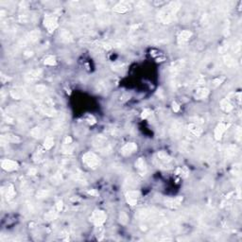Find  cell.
Wrapping results in <instances>:
<instances>
[{
  "instance_id": "cell-10",
  "label": "cell",
  "mask_w": 242,
  "mask_h": 242,
  "mask_svg": "<svg viewBox=\"0 0 242 242\" xmlns=\"http://www.w3.org/2000/svg\"><path fill=\"white\" fill-rule=\"evenodd\" d=\"M1 166L5 170L12 171V170H15L17 168H18V164H17L15 161H12V160H3L1 163Z\"/></svg>"
},
{
  "instance_id": "cell-2",
  "label": "cell",
  "mask_w": 242,
  "mask_h": 242,
  "mask_svg": "<svg viewBox=\"0 0 242 242\" xmlns=\"http://www.w3.org/2000/svg\"><path fill=\"white\" fill-rule=\"evenodd\" d=\"M82 162L85 164L86 166L92 168H96L99 165V159L96 154H94L92 152H87L85 153L82 156Z\"/></svg>"
},
{
  "instance_id": "cell-12",
  "label": "cell",
  "mask_w": 242,
  "mask_h": 242,
  "mask_svg": "<svg viewBox=\"0 0 242 242\" xmlns=\"http://www.w3.org/2000/svg\"><path fill=\"white\" fill-rule=\"evenodd\" d=\"M73 149H74V147L72 145V139L70 137H66L64 144H63L62 151L64 153H71Z\"/></svg>"
},
{
  "instance_id": "cell-9",
  "label": "cell",
  "mask_w": 242,
  "mask_h": 242,
  "mask_svg": "<svg viewBox=\"0 0 242 242\" xmlns=\"http://www.w3.org/2000/svg\"><path fill=\"white\" fill-rule=\"evenodd\" d=\"M130 8H131V4H130L129 2H126V1H122V2H119L118 4H116L115 6L114 11L118 12V13H124L130 10Z\"/></svg>"
},
{
  "instance_id": "cell-23",
  "label": "cell",
  "mask_w": 242,
  "mask_h": 242,
  "mask_svg": "<svg viewBox=\"0 0 242 242\" xmlns=\"http://www.w3.org/2000/svg\"><path fill=\"white\" fill-rule=\"evenodd\" d=\"M15 192H14V189H13V186L12 185H10L7 189V199L8 200H11V199L13 198Z\"/></svg>"
},
{
  "instance_id": "cell-19",
  "label": "cell",
  "mask_w": 242,
  "mask_h": 242,
  "mask_svg": "<svg viewBox=\"0 0 242 242\" xmlns=\"http://www.w3.org/2000/svg\"><path fill=\"white\" fill-rule=\"evenodd\" d=\"M53 145H54V139H53V137H47V138H46V140H45V145H44V147H45V149L46 150H49V149H51L53 147Z\"/></svg>"
},
{
  "instance_id": "cell-7",
  "label": "cell",
  "mask_w": 242,
  "mask_h": 242,
  "mask_svg": "<svg viewBox=\"0 0 242 242\" xmlns=\"http://www.w3.org/2000/svg\"><path fill=\"white\" fill-rule=\"evenodd\" d=\"M137 150V146L134 143H130L125 145L120 150V153L124 155V156H128V155H131Z\"/></svg>"
},
{
  "instance_id": "cell-17",
  "label": "cell",
  "mask_w": 242,
  "mask_h": 242,
  "mask_svg": "<svg viewBox=\"0 0 242 242\" xmlns=\"http://www.w3.org/2000/svg\"><path fill=\"white\" fill-rule=\"evenodd\" d=\"M136 8H137V11H138V12H140L141 13H145L146 12H148V11H149V8H150V7H149L148 3L141 1V2H139V3L137 4Z\"/></svg>"
},
{
  "instance_id": "cell-3",
  "label": "cell",
  "mask_w": 242,
  "mask_h": 242,
  "mask_svg": "<svg viewBox=\"0 0 242 242\" xmlns=\"http://www.w3.org/2000/svg\"><path fill=\"white\" fill-rule=\"evenodd\" d=\"M91 220H92V222L95 224V225L99 227L105 222V220H106V214L103 211H100V210L95 211L93 213V215H92V217H91Z\"/></svg>"
},
{
  "instance_id": "cell-8",
  "label": "cell",
  "mask_w": 242,
  "mask_h": 242,
  "mask_svg": "<svg viewBox=\"0 0 242 242\" xmlns=\"http://www.w3.org/2000/svg\"><path fill=\"white\" fill-rule=\"evenodd\" d=\"M156 160L158 161V165H167L169 162H171V157L169 155L164 151H160L156 154Z\"/></svg>"
},
{
  "instance_id": "cell-22",
  "label": "cell",
  "mask_w": 242,
  "mask_h": 242,
  "mask_svg": "<svg viewBox=\"0 0 242 242\" xmlns=\"http://www.w3.org/2000/svg\"><path fill=\"white\" fill-rule=\"evenodd\" d=\"M43 130L41 128H35V129H33L32 130V132H31V134L33 137H36V138H40L42 135H43Z\"/></svg>"
},
{
  "instance_id": "cell-29",
  "label": "cell",
  "mask_w": 242,
  "mask_h": 242,
  "mask_svg": "<svg viewBox=\"0 0 242 242\" xmlns=\"http://www.w3.org/2000/svg\"><path fill=\"white\" fill-rule=\"evenodd\" d=\"M223 80H224L223 78H221V79H217V80H215V81H214V86H215V87H216V86H218L219 84H220V82H221Z\"/></svg>"
},
{
  "instance_id": "cell-14",
  "label": "cell",
  "mask_w": 242,
  "mask_h": 242,
  "mask_svg": "<svg viewBox=\"0 0 242 242\" xmlns=\"http://www.w3.org/2000/svg\"><path fill=\"white\" fill-rule=\"evenodd\" d=\"M135 167L138 170V173H139L140 175H145L146 174V172H147V167H146V163L145 161L140 158V159H138L135 163Z\"/></svg>"
},
{
  "instance_id": "cell-30",
  "label": "cell",
  "mask_w": 242,
  "mask_h": 242,
  "mask_svg": "<svg viewBox=\"0 0 242 242\" xmlns=\"http://www.w3.org/2000/svg\"><path fill=\"white\" fill-rule=\"evenodd\" d=\"M149 113H151V112H150V110H146V111H144V112H143V115H142V117L146 118L149 115H150V114H149Z\"/></svg>"
},
{
  "instance_id": "cell-15",
  "label": "cell",
  "mask_w": 242,
  "mask_h": 242,
  "mask_svg": "<svg viewBox=\"0 0 242 242\" xmlns=\"http://www.w3.org/2000/svg\"><path fill=\"white\" fill-rule=\"evenodd\" d=\"M60 38L64 43H68V42L72 41V36H71L70 32H69L68 30H65V29H63L60 32Z\"/></svg>"
},
{
  "instance_id": "cell-28",
  "label": "cell",
  "mask_w": 242,
  "mask_h": 242,
  "mask_svg": "<svg viewBox=\"0 0 242 242\" xmlns=\"http://www.w3.org/2000/svg\"><path fill=\"white\" fill-rule=\"evenodd\" d=\"M120 221L122 222L123 224L127 223L128 221V217H127V215L125 213H121L120 214Z\"/></svg>"
},
{
  "instance_id": "cell-1",
  "label": "cell",
  "mask_w": 242,
  "mask_h": 242,
  "mask_svg": "<svg viewBox=\"0 0 242 242\" xmlns=\"http://www.w3.org/2000/svg\"><path fill=\"white\" fill-rule=\"evenodd\" d=\"M181 7V3L179 2H172L165 7L163 10L159 12V18L164 23H169L174 19V16L176 15L177 12Z\"/></svg>"
},
{
  "instance_id": "cell-21",
  "label": "cell",
  "mask_w": 242,
  "mask_h": 242,
  "mask_svg": "<svg viewBox=\"0 0 242 242\" xmlns=\"http://www.w3.org/2000/svg\"><path fill=\"white\" fill-rule=\"evenodd\" d=\"M221 108L225 111V112H230V111H232L233 110V106H232V104L231 103L228 101V100H224V101H222V103H221Z\"/></svg>"
},
{
  "instance_id": "cell-16",
  "label": "cell",
  "mask_w": 242,
  "mask_h": 242,
  "mask_svg": "<svg viewBox=\"0 0 242 242\" xmlns=\"http://www.w3.org/2000/svg\"><path fill=\"white\" fill-rule=\"evenodd\" d=\"M208 94H209L208 89H206V88H201V89H199L196 92L195 98L197 99H204V98H206L207 96H208Z\"/></svg>"
},
{
  "instance_id": "cell-32",
  "label": "cell",
  "mask_w": 242,
  "mask_h": 242,
  "mask_svg": "<svg viewBox=\"0 0 242 242\" xmlns=\"http://www.w3.org/2000/svg\"><path fill=\"white\" fill-rule=\"evenodd\" d=\"M173 109H174L175 111H178V110H179V107H178V105L176 104V103H174V104H173Z\"/></svg>"
},
{
  "instance_id": "cell-25",
  "label": "cell",
  "mask_w": 242,
  "mask_h": 242,
  "mask_svg": "<svg viewBox=\"0 0 242 242\" xmlns=\"http://www.w3.org/2000/svg\"><path fill=\"white\" fill-rule=\"evenodd\" d=\"M223 60H224V63H225V64H226L227 66H232L233 64H234V60H233L232 57L229 56V55H227V56L224 57Z\"/></svg>"
},
{
  "instance_id": "cell-24",
  "label": "cell",
  "mask_w": 242,
  "mask_h": 242,
  "mask_svg": "<svg viewBox=\"0 0 242 242\" xmlns=\"http://www.w3.org/2000/svg\"><path fill=\"white\" fill-rule=\"evenodd\" d=\"M45 64H47V65H54L56 64V59H55V57H53V56H48L45 60Z\"/></svg>"
},
{
  "instance_id": "cell-4",
  "label": "cell",
  "mask_w": 242,
  "mask_h": 242,
  "mask_svg": "<svg viewBox=\"0 0 242 242\" xmlns=\"http://www.w3.org/2000/svg\"><path fill=\"white\" fill-rule=\"evenodd\" d=\"M44 25H45V27L47 29V30L49 32H52L58 27L57 17L56 16H53V15H47V16H46L45 21H44Z\"/></svg>"
},
{
  "instance_id": "cell-18",
  "label": "cell",
  "mask_w": 242,
  "mask_h": 242,
  "mask_svg": "<svg viewBox=\"0 0 242 242\" xmlns=\"http://www.w3.org/2000/svg\"><path fill=\"white\" fill-rule=\"evenodd\" d=\"M237 152V149L236 146H233V145L229 146L228 149L226 150V156L233 157V156H235Z\"/></svg>"
},
{
  "instance_id": "cell-27",
  "label": "cell",
  "mask_w": 242,
  "mask_h": 242,
  "mask_svg": "<svg viewBox=\"0 0 242 242\" xmlns=\"http://www.w3.org/2000/svg\"><path fill=\"white\" fill-rule=\"evenodd\" d=\"M49 194V191L48 190H46V189H43V190H40V191L37 193V197L38 198H47Z\"/></svg>"
},
{
  "instance_id": "cell-20",
  "label": "cell",
  "mask_w": 242,
  "mask_h": 242,
  "mask_svg": "<svg viewBox=\"0 0 242 242\" xmlns=\"http://www.w3.org/2000/svg\"><path fill=\"white\" fill-rule=\"evenodd\" d=\"M2 138L6 139L7 142H19L20 139L16 135H12V134H7L6 136H3Z\"/></svg>"
},
{
  "instance_id": "cell-26",
  "label": "cell",
  "mask_w": 242,
  "mask_h": 242,
  "mask_svg": "<svg viewBox=\"0 0 242 242\" xmlns=\"http://www.w3.org/2000/svg\"><path fill=\"white\" fill-rule=\"evenodd\" d=\"M57 213L58 212H56V211H50V212H48L47 214V216H46L47 220H54L56 218V216H57Z\"/></svg>"
},
{
  "instance_id": "cell-13",
  "label": "cell",
  "mask_w": 242,
  "mask_h": 242,
  "mask_svg": "<svg viewBox=\"0 0 242 242\" xmlns=\"http://www.w3.org/2000/svg\"><path fill=\"white\" fill-rule=\"evenodd\" d=\"M192 33L190 32L189 30H184L180 33V35L178 37V43L180 45H184L189 40V38L191 37Z\"/></svg>"
},
{
  "instance_id": "cell-11",
  "label": "cell",
  "mask_w": 242,
  "mask_h": 242,
  "mask_svg": "<svg viewBox=\"0 0 242 242\" xmlns=\"http://www.w3.org/2000/svg\"><path fill=\"white\" fill-rule=\"evenodd\" d=\"M229 126H230V124H228V125L223 124V123L219 124L218 127L216 128V130H215V138H216V139H217V140H220V138L222 137L224 132L226 131V129H227Z\"/></svg>"
},
{
  "instance_id": "cell-6",
  "label": "cell",
  "mask_w": 242,
  "mask_h": 242,
  "mask_svg": "<svg viewBox=\"0 0 242 242\" xmlns=\"http://www.w3.org/2000/svg\"><path fill=\"white\" fill-rule=\"evenodd\" d=\"M140 193L139 191H136V190H130V191L126 194V199L129 204L131 205H135L137 202V199L139 198Z\"/></svg>"
},
{
  "instance_id": "cell-5",
  "label": "cell",
  "mask_w": 242,
  "mask_h": 242,
  "mask_svg": "<svg viewBox=\"0 0 242 242\" xmlns=\"http://www.w3.org/2000/svg\"><path fill=\"white\" fill-rule=\"evenodd\" d=\"M41 74H42L41 70H31L25 75V80H26V81H28L29 83L34 82V81H38Z\"/></svg>"
},
{
  "instance_id": "cell-31",
  "label": "cell",
  "mask_w": 242,
  "mask_h": 242,
  "mask_svg": "<svg viewBox=\"0 0 242 242\" xmlns=\"http://www.w3.org/2000/svg\"><path fill=\"white\" fill-rule=\"evenodd\" d=\"M36 168H31V169H29V175H35L36 174Z\"/></svg>"
}]
</instances>
